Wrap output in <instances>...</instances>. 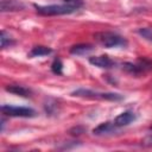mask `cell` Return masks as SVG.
<instances>
[{
	"label": "cell",
	"instance_id": "obj_6",
	"mask_svg": "<svg viewBox=\"0 0 152 152\" xmlns=\"http://www.w3.org/2000/svg\"><path fill=\"white\" fill-rule=\"evenodd\" d=\"M89 63L94 66H97V68H104V69H108V68H112L115 63L114 61L108 57L107 55H101V56H93V57H89Z\"/></svg>",
	"mask_w": 152,
	"mask_h": 152
},
{
	"label": "cell",
	"instance_id": "obj_2",
	"mask_svg": "<svg viewBox=\"0 0 152 152\" xmlns=\"http://www.w3.org/2000/svg\"><path fill=\"white\" fill-rule=\"evenodd\" d=\"M72 96L77 97H87V99H99V100H107V101H121L124 99V95L116 94V93H100L94 91L90 89L80 88L71 93Z\"/></svg>",
	"mask_w": 152,
	"mask_h": 152
},
{
	"label": "cell",
	"instance_id": "obj_19",
	"mask_svg": "<svg viewBox=\"0 0 152 152\" xmlns=\"http://www.w3.org/2000/svg\"><path fill=\"white\" fill-rule=\"evenodd\" d=\"M151 129H152V126H151Z\"/></svg>",
	"mask_w": 152,
	"mask_h": 152
},
{
	"label": "cell",
	"instance_id": "obj_18",
	"mask_svg": "<svg viewBox=\"0 0 152 152\" xmlns=\"http://www.w3.org/2000/svg\"><path fill=\"white\" fill-rule=\"evenodd\" d=\"M142 145L144 146H148V147H152V134L151 135H147L142 139Z\"/></svg>",
	"mask_w": 152,
	"mask_h": 152
},
{
	"label": "cell",
	"instance_id": "obj_10",
	"mask_svg": "<svg viewBox=\"0 0 152 152\" xmlns=\"http://www.w3.org/2000/svg\"><path fill=\"white\" fill-rule=\"evenodd\" d=\"M6 91L12 93L14 95L21 96V97H30L32 91L28 88H25L23 86H18V84H13V86H6Z\"/></svg>",
	"mask_w": 152,
	"mask_h": 152
},
{
	"label": "cell",
	"instance_id": "obj_15",
	"mask_svg": "<svg viewBox=\"0 0 152 152\" xmlns=\"http://www.w3.org/2000/svg\"><path fill=\"white\" fill-rule=\"evenodd\" d=\"M51 70L56 75H62V72H63V64H62V61L59 58H55V61L51 64Z\"/></svg>",
	"mask_w": 152,
	"mask_h": 152
},
{
	"label": "cell",
	"instance_id": "obj_1",
	"mask_svg": "<svg viewBox=\"0 0 152 152\" xmlns=\"http://www.w3.org/2000/svg\"><path fill=\"white\" fill-rule=\"evenodd\" d=\"M95 40L104 46V48H116V46H125L127 45V40L121 37L118 33L109 32V31H103V32H96L94 34Z\"/></svg>",
	"mask_w": 152,
	"mask_h": 152
},
{
	"label": "cell",
	"instance_id": "obj_3",
	"mask_svg": "<svg viewBox=\"0 0 152 152\" xmlns=\"http://www.w3.org/2000/svg\"><path fill=\"white\" fill-rule=\"evenodd\" d=\"M34 8H36L37 13H39L42 15H63V14H70V13H74L75 11H77V8H75L68 4L46 5V6L34 5Z\"/></svg>",
	"mask_w": 152,
	"mask_h": 152
},
{
	"label": "cell",
	"instance_id": "obj_9",
	"mask_svg": "<svg viewBox=\"0 0 152 152\" xmlns=\"http://www.w3.org/2000/svg\"><path fill=\"white\" fill-rule=\"evenodd\" d=\"M116 128H118V126H116L114 122L107 121V122H102V124H100L97 127H95V128L93 129V133H94L95 135H104V134H109V133L115 132Z\"/></svg>",
	"mask_w": 152,
	"mask_h": 152
},
{
	"label": "cell",
	"instance_id": "obj_17",
	"mask_svg": "<svg viewBox=\"0 0 152 152\" xmlns=\"http://www.w3.org/2000/svg\"><path fill=\"white\" fill-rule=\"evenodd\" d=\"M63 1H64V4H68V5L77 8V10L83 6V1L82 0H63Z\"/></svg>",
	"mask_w": 152,
	"mask_h": 152
},
{
	"label": "cell",
	"instance_id": "obj_13",
	"mask_svg": "<svg viewBox=\"0 0 152 152\" xmlns=\"http://www.w3.org/2000/svg\"><path fill=\"white\" fill-rule=\"evenodd\" d=\"M0 42H1V48L5 49L7 46H11L13 45L15 42L13 40V38L10 36V33H7L5 30L1 31V36H0Z\"/></svg>",
	"mask_w": 152,
	"mask_h": 152
},
{
	"label": "cell",
	"instance_id": "obj_14",
	"mask_svg": "<svg viewBox=\"0 0 152 152\" xmlns=\"http://www.w3.org/2000/svg\"><path fill=\"white\" fill-rule=\"evenodd\" d=\"M137 33L144 39L152 43V27H140L137 30Z\"/></svg>",
	"mask_w": 152,
	"mask_h": 152
},
{
	"label": "cell",
	"instance_id": "obj_8",
	"mask_svg": "<svg viewBox=\"0 0 152 152\" xmlns=\"http://www.w3.org/2000/svg\"><path fill=\"white\" fill-rule=\"evenodd\" d=\"M135 119H137V115H135L133 112H131V110H126V112L119 114V115L114 119L113 122H114L118 127H122V126H127V125H129V124L133 122Z\"/></svg>",
	"mask_w": 152,
	"mask_h": 152
},
{
	"label": "cell",
	"instance_id": "obj_5",
	"mask_svg": "<svg viewBox=\"0 0 152 152\" xmlns=\"http://www.w3.org/2000/svg\"><path fill=\"white\" fill-rule=\"evenodd\" d=\"M1 113L8 116H19V118H33L36 115V110L28 107H17L11 104L1 106Z\"/></svg>",
	"mask_w": 152,
	"mask_h": 152
},
{
	"label": "cell",
	"instance_id": "obj_11",
	"mask_svg": "<svg viewBox=\"0 0 152 152\" xmlns=\"http://www.w3.org/2000/svg\"><path fill=\"white\" fill-rule=\"evenodd\" d=\"M94 50V46L91 44H76V45H72L70 48V53L71 55H76V56H83V55H87L89 53L90 51Z\"/></svg>",
	"mask_w": 152,
	"mask_h": 152
},
{
	"label": "cell",
	"instance_id": "obj_12",
	"mask_svg": "<svg viewBox=\"0 0 152 152\" xmlns=\"http://www.w3.org/2000/svg\"><path fill=\"white\" fill-rule=\"evenodd\" d=\"M52 52V49L48 48V46H43V45H38V46H34L32 48V50L28 52V57H39V56H46V55H50Z\"/></svg>",
	"mask_w": 152,
	"mask_h": 152
},
{
	"label": "cell",
	"instance_id": "obj_4",
	"mask_svg": "<svg viewBox=\"0 0 152 152\" xmlns=\"http://www.w3.org/2000/svg\"><path fill=\"white\" fill-rule=\"evenodd\" d=\"M122 69L132 75H141L152 70V61L147 58H139L135 63L126 62L122 64Z\"/></svg>",
	"mask_w": 152,
	"mask_h": 152
},
{
	"label": "cell",
	"instance_id": "obj_16",
	"mask_svg": "<svg viewBox=\"0 0 152 152\" xmlns=\"http://www.w3.org/2000/svg\"><path fill=\"white\" fill-rule=\"evenodd\" d=\"M84 131H86V128H84V127H82V126H75V127L70 128L69 133H70L71 135H80V134L84 133Z\"/></svg>",
	"mask_w": 152,
	"mask_h": 152
},
{
	"label": "cell",
	"instance_id": "obj_7",
	"mask_svg": "<svg viewBox=\"0 0 152 152\" xmlns=\"http://www.w3.org/2000/svg\"><path fill=\"white\" fill-rule=\"evenodd\" d=\"M25 5L19 0H1L0 2V11L1 12H17L23 11Z\"/></svg>",
	"mask_w": 152,
	"mask_h": 152
}]
</instances>
